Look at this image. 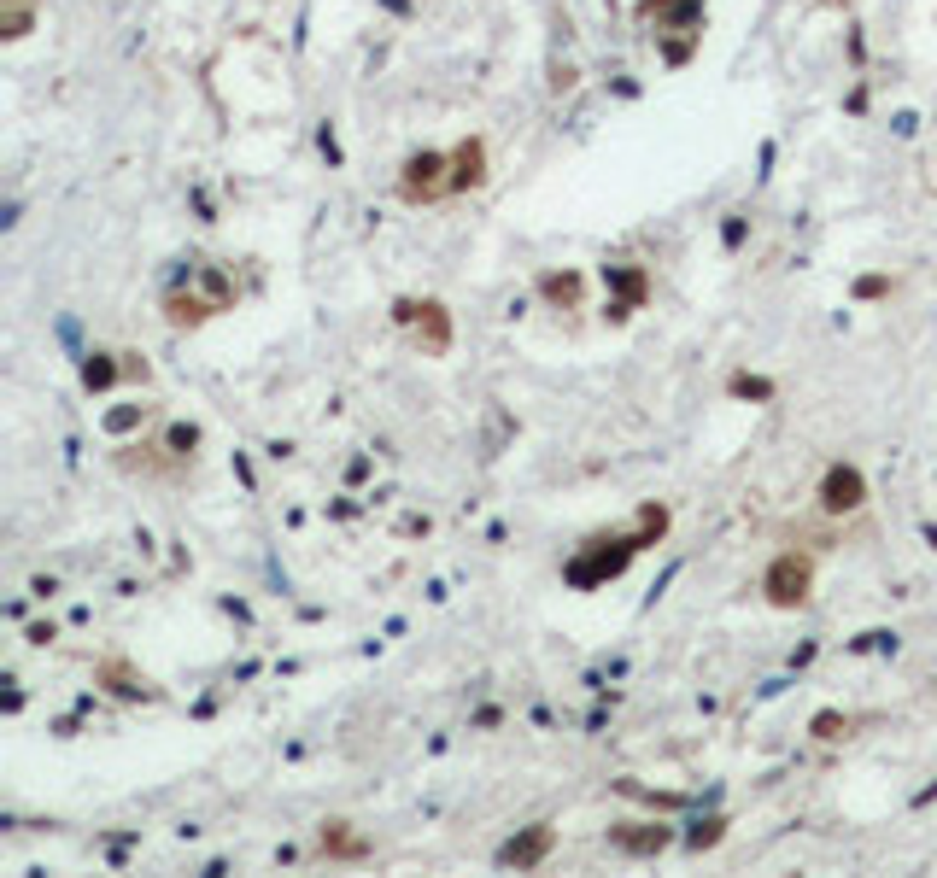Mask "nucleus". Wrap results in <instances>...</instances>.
<instances>
[{"label":"nucleus","instance_id":"423d86ee","mask_svg":"<svg viewBox=\"0 0 937 878\" xmlns=\"http://www.w3.org/2000/svg\"><path fill=\"white\" fill-rule=\"evenodd\" d=\"M551 849H557V826H545V820H539V826H527L522 837H510V844L498 849V867L527 873V867H539V861H545Z\"/></svg>","mask_w":937,"mask_h":878},{"label":"nucleus","instance_id":"9d476101","mask_svg":"<svg viewBox=\"0 0 937 878\" xmlns=\"http://www.w3.org/2000/svg\"><path fill=\"white\" fill-rule=\"evenodd\" d=\"M657 18V35L668 30H703V6L697 0H639V24H650Z\"/></svg>","mask_w":937,"mask_h":878},{"label":"nucleus","instance_id":"9b49d317","mask_svg":"<svg viewBox=\"0 0 937 878\" xmlns=\"http://www.w3.org/2000/svg\"><path fill=\"white\" fill-rule=\"evenodd\" d=\"M94 679H100V685L106 691H112V697H158V691H153V679H147V674H135V667L129 662H123V656H106L100 667H94Z\"/></svg>","mask_w":937,"mask_h":878},{"label":"nucleus","instance_id":"f257e3e1","mask_svg":"<svg viewBox=\"0 0 937 878\" xmlns=\"http://www.w3.org/2000/svg\"><path fill=\"white\" fill-rule=\"evenodd\" d=\"M200 281H205V288L165 293V323H170V328H200V323H212V316L234 311V281L223 276V269L200 264Z\"/></svg>","mask_w":937,"mask_h":878},{"label":"nucleus","instance_id":"a211bd4d","mask_svg":"<svg viewBox=\"0 0 937 878\" xmlns=\"http://www.w3.org/2000/svg\"><path fill=\"white\" fill-rule=\"evenodd\" d=\"M856 293H861V299H879V293H891V276H867Z\"/></svg>","mask_w":937,"mask_h":878},{"label":"nucleus","instance_id":"20e7f679","mask_svg":"<svg viewBox=\"0 0 937 878\" xmlns=\"http://www.w3.org/2000/svg\"><path fill=\"white\" fill-rule=\"evenodd\" d=\"M393 323L411 328V345L422 357H446L451 352V311L440 299H399V305H393Z\"/></svg>","mask_w":937,"mask_h":878},{"label":"nucleus","instance_id":"f03ea898","mask_svg":"<svg viewBox=\"0 0 937 878\" xmlns=\"http://www.w3.org/2000/svg\"><path fill=\"white\" fill-rule=\"evenodd\" d=\"M809 591H815V556L803 545H785L768 568H762V598H768L773 609H803Z\"/></svg>","mask_w":937,"mask_h":878},{"label":"nucleus","instance_id":"f3484780","mask_svg":"<svg viewBox=\"0 0 937 878\" xmlns=\"http://www.w3.org/2000/svg\"><path fill=\"white\" fill-rule=\"evenodd\" d=\"M721 826H726V820H703V826H697V832H692V849H703V844H715V837H721Z\"/></svg>","mask_w":937,"mask_h":878},{"label":"nucleus","instance_id":"6ab92c4d","mask_svg":"<svg viewBox=\"0 0 937 878\" xmlns=\"http://www.w3.org/2000/svg\"><path fill=\"white\" fill-rule=\"evenodd\" d=\"M820 6H832V0H820Z\"/></svg>","mask_w":937,"mask_h":878},{"label":"nucleus","instance_id":"0eeeda50","mask_svg":"<svg viewBox=\"0 0 937 878\" xmlns=\"http://www.w3.org/2000/svg\"><path fill=\"white\" fill-rule=\"evenodd\" d=\"M610 844L621 855H662L674 844V832L662 820H621V826H610Z\"/></svg>","mask_w":937,"mask_h":878},{"label":"nucleus","instance_id":"4468645a","mask_svg":"<svg viewBox=\"0 0 937 878\" xmlns=\"http://www.w3.org/2000/svg\"><path fill=\"white\" fill-rule=\"evenodd\" d=\"M118 375H129V363H112V357H106V352H94V363H82V387H112V381Z\"/></svg>","mask_w":937,"mask_h":878},{"label":"nucleus","instance_id":"dca6fc26","mask_svg":"<svg viewBox=\"0 0 937 878\" xmlns=\"http://www.w3.org/2000/svg\"><path fill=\"white\" fill-rule=\"evenodd\" d=\"M733 392H738V399H768V381H756V375H733Z\"/></svg>","mask_w":937,"mask_h":878},{"label":"nucleus","instance_id":"f8f14e48","mask_svg":"<svg viewBox=\"0 0 937 878\" xmlns=\"http://www.w3.org/2000/svg\"><path fill=\"white\" fill-rule=\"evenodd\" d=\"M539 293H545L557 311H581V299H586V276L581 269H545L539 276Z\"/></svg>","mask_w":937,"mask_h":878},{"label":"nucleus","instance_id":"7ed1b4c3","mask_svg":"<svg viewBox=\"0 0 937 878\" xmlns=\"http://www.w3.org/2000/svg\"><path fill=\"white\" fill-rule=\"evenodd\" d=\"M399 200H404V205H440V200H451V153H434V146H422V153L404 158V170H399Z\"/></svg>","mask_w":937,"mask_h":878},{"label":"nucleus","instance_id":"2eb2a0df","mask_svg":"<svg viewBox=\"0 0 937 878\" xmlns=\"http://www.w3.org/2000/svg\"><path fill=\"white\" fill-rule=\"evenodd\" d=\"M849 732H856L849 714H815V738H820V744H838V738H849Z\"/></svg>","mask_w":937,"mask_h":878},{"label":"nucleus","instance_id":"1a4fd4ad","mask_svg":"<svg viewBox=\"0 0 937 878\" xmlns=\"http://www.w3.org/2000/svg\"><path fill=\"white\" fill-rule=\"evenodd\" d=\"M317 855H323V861H364V855H375V844H369L364 832H352V820H323V832H317Z\"/></svg>","mask_w":937,"mask_h":878},{"label":"nucleus","instance_id":"39448f33","mask_svg":"<svg viewBox=\"0 0 937 878\" xmlns=\"http://www.w3.org/2000/svg\"><path fill=\"white\" fill-rule=\"evenodd\" d=\"M861 504H867V475H861L856 463H832V468L820 475L815 510L826 515V522H844V515H856Z\"/></svg>","mask_w":937,"mask_h":878},{"label":"nucleus","instance_id":"ddd939ff","mask_svg":"<svg viewBox=\"0 0 937 878\" xmlns=\"http://www.w3.org/2000/svg\"><path fill=\"white\" fill-rule=\"evenodd\" d=\"M35 6L42 0H0V42H24L35 30Z\"/></svg>","mask_w":937,"mask_h":878},{"label":"nucleus","instance_id":"6e6552de","mask_svg":"<svg viewBox=\"0 0 937 878\" xmlns=\"http://www.w3.org/2000/svg\"><path fill=\"white\" fill-rule=\"evenodd\" d=\"M487 188V141L468 135L451 146V194H480Z\"/></svg>","mask_w":937,"mask_h":878}]
</instances>
